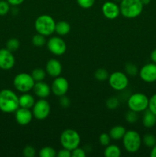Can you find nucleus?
I'll return each mask as SVG.
<instances>
[{
	"mask_svg": "<svg viewBox=\"0 0 156 157\" xmlns=\"http://www.w3.org/2000/svg\"><path fill=\"white\" fill-rule=\"evenodd\" d=\"M19 108L18 97L10 89H3L0 91V110L3 113H15Z\"/></svg>",
	"mask_w": 156,
	"mask_h": 157,
	"instance_id": "f257e3e1",
	"label": "nucleus"
},
{
	"mask_svg": "<svg viewBox=\"0 0 156 157\" xmlns=\"http://www.w3.org/2000/svg\"><path fill=\"white\" fill-rule=\"evenodd\" d=\"M143 4L141 0H121L119 3L120 14L126 18H136L142 14Z\"/></svg>",
	"mask_w": 156,
	"mask_h": 157,
	"instance_id": "f03ea898",
	"label": "nucleus"
},
{
	"mask_svg": "<svg viewBox=\"0 0 156 157\" xmlns=\"http://www.w3.org/2000/svg\"><path fill=\"white\" fill-rule=\"evenodd\" d=\"M54 19L49 15H41L35 21V29L37 33L44 36H50L55 32Z\"/></svg>",
	"mask_w": 156,
	"mask_h": 157,
	"instance_id": "7ed1b4c3",
	"label": "nucleus"
},
{
	"mask_svg": "<svg viewBox=\"0 0 156 157\" xmlns=\"http://www.w3.org/2000/svg\"><path fill=\"white\" fill-rule=\"evenodd\" d=\"M122 140L124 148L129 153H135L139 151L142 144L140 134L133 130H126Z\"/></svg>",
	"mask_w": 156,
	"mask_h": 157,
	"instance_id": "20e7f679",
	"label": "nucleus"
},
{
	"mask_svg": "<svg viewBox=\"0 0 156 157\" xmlns=\"http://www.w3.org/2000/svg\"><path fill=\"white\" fill-rule=\"evenodd\" d=\"M60 143L63 148L72 151L79 147L80 144V136L75 130L66 129L60 136Z\"/></svg>",
	"mask_w": 156,
	"mask_h": 157,
	"instance_id": "39448f33",
	"label": "nucleus"
},
{
	"mask_svg": "<svg viewBox=\"0 0 156 157\" xmlns=\"http://www.w3.org/2000/svg\"><path fill=\"white\" fill-rule=\"evenodd\" d=\"M148 101L149 99L146 94L143 93H135L130 95L127 104L129 110L140 113L148 109Z\"/></svg>",
	"mask_w": 156,
	"mask_h": 157,
	"instance_id": "423d86ee",
	"label": "nucleus"
},
{
	"mask_svg": "<svg viewBox=\"0 0 156 157\" xmlns=\"http://www.w3.org/2000/svg\"><path fill=\"white\" fill-rule=\"evenodd\" d=\"M35 84L32 76L28 73H19L14 78L13 85L18 91L28 93L33 89Z\"/></svg>",
	"mask_w": 156,
	"mask_h": 157,
	"instance_id": "0eeeda50",
	"label": "nucleus"
},
{
	"mask_svg": "<svg viewBox=\"0 0 156 157\" xmlns=\"http://www.w3.org/2000/svg\"><path fill=\"white\" fill-rule=\"evenodd\" d=\"M109 84L115 90H125L128 85V78L127 75L122 71H115L110 75L108 78Z\"/></svg>",
	"mask_w": 156,
	"mask_h": 157,
	"instance_id": "6e6552de",
	"label": "nucleus"
},
{
	"mask_svg": "<svg viewBox=\"0 0 156 157\" xmlns=\"http://www.w3.org/2000/svg\"><path fill=\"white\" fill-rule=\"evenodd\" d=\"M32 114L35 119L43 121L49 116L50 113V105L48 101L45 99L40 98L36 101L32 107Z\"/></svg>",
	"mask_w": 156,
	"mask_h": 157,
	"instance_id": "1a4fd4ad",
	"label": "nucleus"
},
{
	"mask_svg": "<svg viewBox=\"0 0 156 157\" xmlns=\"http://www.w3.org/2000/svg\"><path fill=\"white\" fill-rule=\"evenodd\" d=\"M47 49L56 56H61L67 51L66 42L60 36H53L47 41Z\"/></svg>",
	"mask_w": 156,
	"mask_h": 157,
	"instance_id": "9d476101",
	"label": "nucleus"
},
{
	"mask_svg": "<svg viewBox=\"0 0 156 157\" xmlns=\"http://www.w3.org/2000/svg\"><path fill=\"white\" fill-rule=\"evenodd\" d=\"M69 89V83L67 80L64 77H57L54 78L51 86H50V90L51 92L55 96L60 97L65 95L67 93Z\"/></svg>",
	"mask_w": 156,
	"mask_h": 157,
	"instance_id": "9b49d317",
	"label": "nucleus"
},
{
	"mask_svg": "<svg viewBox=\"0 0 156 157\" xmlns=\"http://www.w3.org/2000/svg\"><path fill=\"white\" fill-rule=\"evenodd\" d=\"M140 78L146 83L156 81V64L151 62L145 64L139 71Z\"/></svg>",
	"mask_w": 156,
	"mask_h": 157,
	"instance_id": "f8f14e48",
	"label": "nucleus"
},
{
	"mask_svg": "<svg viewBox=\"0 0 156 157\" xmlns=\"http://www.w3.org/2000/svg\"><path fill=\"white\" fill-rule=\"evenodd\" d=\"M15 58L12 52L7 48L0 49V69L8 71L15 66Z\"/></svg>",
	"mask_w": 156,
	"mask_h": 157,
	"instance_id": "ddd939ff",
	"label": "nucleus"
},
{
	"mask_svg": "<svg viewBox=\"0 0 156 157\" xmlns=\"http://www.w3.org/2000/svg\"><path fill=\"white\" fill-rule=\"evenodd\" d=\"M102 15L107 19L113 20L116 19L120 15V9L119 6L116 2L112 1H107L104 2L102 6Z\"/></svg>",
	"mask_w": 156,
	"mask_h": 157,
	"instance_id": "4468645a",
	"label": "nucleus"
},
{
	"mask_svg": "<svg viewBox=\"0 0 156 157\" xmlns=\"http://www.w3.org/2000/svg\"><path fill=\"white\" fill-rule=\"evenodd\" d=\"M15 118L16 122L21 126H26L30 124L33 118L32 111L30 109L19 107L15 112Z\"/></svg>",
	"mask_w": 156,
	"mask_h": 157,
	"instance_id": "2eb2a0df",
	"label": "nucleus"
},
{
	"mask_svg": "<svg viewBox=\"0 0 156 157\" xmlns=\"http://www.w3.org/2000/svg\"><path fill=\"white\" fill-rule=\"evenodd\" d=\"M46 73L52 78L59 77L62 73V64L58 60L51 58L47 61L45 67Z\"/></svg>",
	"mask_w": 156,
	"mask_h": 157,
	"instance_id": "dca6fc26",
	"label": "nucleus"
},
{
	"mask_svg": "<svg viewBox=\"0 0 156 157\" xmlns=\"http://www.w3.org/2000/svg\"><path fill=\"white\" fill-rule=\"evenodd\" d=\"M32 90H33L34 94L38 98H42V99L47 98L50 95V94L51 93L50 87L47 83L44 82V81H38V82H35Z\"/></svg>",
	"mask_w": 156,
	"mask_h": 157,
	"instance_id": "f3484780",
	"label": "nucleus"
},
{
	"mask_svg": "<svg viewBox=\"0 0 156 157\" xmlns=\"http://www.w3.org/2000/svg\"><path fill=\"white\" fill-rule=\"evenodd\" d=\"M19 101V107L31 109L33 107L35 104V99L34 96L28 93H22V94L18 98Z\"/></svg>",
	"mask_w": 156,
	"mask_h": 157,
	"instance_id": "a211bd4d",
	"label": "nucleus"
},
{
	"mask_svg": "<svg viewBox=\"0 0 156 157\" xmlns=\"http://www.w3.org/2000/svg\"><path fill=\"white\" fill-rule=\"evenodd\" d=\"M142 124L145 128H152L156 124V115L148 109L145 110L142 116Z\"/></svg>",
	"mask_w": 156,
	"mask_h": 157,
	"instance_id": "6ab92c4d",
	"label": "nucleus"
},
{
	"mask_svg": "<svg viewBox=\"0 0 156 157\" xmlns=\"http://www.w3.org/2000/svg\"><path fill=\"white\" fill-rule=\"evenodd\" d=\"M125 132H126V130H125L123 126L117 125L114 126V127L110 129V132H109V135H110L111 140L118 141L123 138Z\"/></svg>",
	"mask_w": 156,
	"mask_h": 157,
	"instance_id": "aec40b11",
	"label": "nucleus"
},
{
	"mask_svg": "<svg viewBox=\"0 0 156 157\" xmlns=\"http://www.w3.org/2000/svg\"><path fill=\"white\" fill-rule=\"evenodd\" d=\"M70 32V25L66 21H59L55 25V32L59 36L67 35Z\"/></svg>",
	"mask_w": 156,
	"mask_h": 157,
	"instance_id": "412c9836",
	"label": "nucleus"
},
{
	"mask_svg": "<svg viewBox=\"0 0 156 157\" xmlns=\"http://www.w3.org/2000/svg\"><path fill=\"white\" fill-rule=\"evenodd\" d=\"M104 156L106 157H119L121 156L120 148L115 144H109L104 150Z\"/></svg>",
	"mask_w": 156,
	"mask_h": 157,
	"instance_id": "4be33fe9",
	"label": "nucleus"
},
{
	"mask_svg": "<svg viewBox=\"0 0 156 157\" xmlns=\"http://www.w3.org/2000/svg\"><path fill=\"white\" fill-rule=\"evenodd\" d=\"M46 71L42 68H35L32 71L31 75L32 76L35 82L38 81H43L46 78Z\"/></svg>",
	"mask_w": 156,
	"mask_h": 157,
	"instance_id": "5701e85b",
	"label": "nucleus"
},
{
	"mask_svg": "<svg viewBox=\"0 0 156 157\" xmlns=\"http://www.w3.org/2000/svg\"><path fill=\"white\" fill-rule=\"evenodd\" d=\"M40 157H55L57 156V151L50 147H44L38 152Z\"/></svg>",
	"mask_w": 156,
	"mask_h": 157,
	"instance_id": "b1692460",
	"label": "nucleus"
},
{
	"mask_svg": "<svg viewBox=\"0 0 156 157\" xmlns=\"http://www.w3.org/2000/svg\"><path fill=\"white\" fill-rule=\"evenodd\" d=\"M142 140L145 147L151 148L156 144V136L151 133H147V134L144 135L143 137L142 138Z\"/></svg>",
	"mask_w": 156,
	"mask_h": 157,
	"instance_id": "393cba45",
	"label": "nucleus"
},
{
	"mask_svg": "<svg viewBox=\"0 0 156 157\" xmlns=\"http://www.w3.org/2000/svg\"><path fill=\"white\" fill-rule=\"evenodd\" d=\"M20 47V42L18 39L15 38H10L6 42V48L9 50L10 52H14L18 50Z\"/></svg>",
	"mask_w": 156,
	"mask_h": 157,
	"instance_id": "a878e982",
	"label": "nucleus"
},
{
	"mask_svg": "<svg viewBox=\"0 0 156 157\" xmlns=\"http://www.w3.org/2000/svg\"><path fill=\"white\" fill-rule=\"evenodd\" d=\"M109 76L110 75H109L108 71L104 68H99L94 72V78L99 81H106L108 79Z\"/></svg>",
	"mask_w": 156,
	"mask_h": 157,
	"instance_id": "bb28decb",
	"label": "nucleus"
},
{
	"mask_svg": "<svg viewBox=\"0 0 156 157\" xmlns=\"http://www.w3.org/2000/svg\"><path fill=\"white\" fill-rule=\"evenodd\" d=\"M32 44H33L35 47H41V46L44 45L46 43L45 36L38 33L32 37Z\"/></svg>",
	"mask_w": 156,
	"mask_h": 157,
	"instance_id": "cd10ccee",
	"label": "nucleus"
},
{
	"mask_svg": "<svg viewBox=\"0 0 156 157\" xmlns=\"http://www.w3.org/2000/svg\"><path fill=\"white\" fill-rule=\"evenodd\" d=\"M125 74L129 76H136L139 73V69L137 66L132 62H128L125 65Z\"/></svg>",
	"mask_w": 156,
	"mask_h": 157,
	"instance_id": "c85d7f7f",
	"label": "nucleus"
},
{
	"mask_svg": "<svg viewBox=\"0 0 156 157\" xmlns=\"http://www.w3.org/2000/svg\"><path fill=\"white\" fill-rule=\"evenodd\" d=\"M106 106L109 110H116L119 106V101L116 97H110L106 101Z\"/></svg>",
	"mask_w": 156,
	"mask_h": 157,
	"instance_id": "c756f323",
	"label": "nucleus"
},
{
	"mask_svg": "<svg viewBox=\"0 0 156 157\" xmlns=\"http://www.w3.org/2000/svg\"><path fill=\"white\" fill-rule=\"evenodd\" d=\"M125 119L129 124H134L139 119L137 112H135L133 110H129L125 115Z\"/></svg>",
	"mask_w": 156,
	"mask_h": 157,
	"instance_id": "7c9ffc66",
	"label": "nucleus"
},
{
	"mask_svg": "<svg viewBox=\"0 0 156 157\" xmlns=\"http://www.w3.org/2000/svg\"><path fill=\"white\" fill-rule=\"evenodd\" d=\"M10 4L6 0H0V16L7 15L10 11Z\"/></svg>",
	"mask_w": 156,
	"mask_h": 157,
	"instance_id": "2f4dec72",
	"label": "nucleus"
},
{
	"mask_svg": "<svg viewBox=\"0 0 156 157\" xmlns=\"http://www.w3.org/2000/svg\"><path fill=\"white\" fill-rule=\"evenodd\" d=\"M23 156L25 157H35L36 155V150L31 145H27L23 149Z\"/></svg>",
	"mask_w": 156,
	"mask_h": 157,
	"instance_id": "473e14b6",
	"label": "nucleus"
},
{
	"mask_svg": "<svg viewBox=\"0 0 156 157\" xmlns=\"http://www.w3.org/2000/svg\"><path fill=\"white\" fill-rule=\"evenodd\" d=\"M96 0H76V3L82 9H90L93 7Z\"/></svg>",
	"mask_w": 156,
	"mask_h": 157,
	"instance_id": "72a5a7b5",
	"label": "nucleus"
},
{
	"mask_svg": "<svg viewBox=\"0 0 156 157\" xmlns=\"http://www.w3.org/2000/svg\"><path fill=\"white\" fill-rule=\"evenodd\" d=\"M110 140H111V138H110L109 133H102L99 135V144H101L103 147H106L109 144H110Z\"/></svg>",
	"mask_w": 156,
	"mask_h": 157,
	"instance_id": "f704fd0d",
	"label": "nucleus"
},
{
	"mask_svg": "<svg viewBox=\"0 0 156 157\" xmlns=\"http://www.w3.org/2000/svg\"><path fill=\"white\" fill-rule=\"evenodd\" d=\"M148 109L151 110L154 114L156 115V94H153L149 98Z\"/></svg>",
	"mask_w": 156,
	"mask_h": 157,
	"instance_id": "c9c22d12",
	"label": "nucleus"
},
{
	"mask_svg": "<svg viewBox=\"0 0 156 157\" xmlns=\"http://www.w3.org/2000/svg\"><path fill=\"white\" fill-rule=\"evenodd\" d=\"M86 156H87V153H86L85 150L79 147L71 151V156L73 157H85Z\"/></svg>",
	"mask_w": 156,
	"mask_h": 157,
	"instance_id": "e433bc0d",
	"label": "nucleus"
},
{
	"mask_svg": "<svg viewBox=\"0 0 156 157\" xmlns=\"http://www.w3.org/2000/svg\"><path fill=\"white\" fill-rule=\"evenodd\" d=\"M59 104L63 107V108H67V107H70V98L67 96H66V94L60 97Z\"/></svg>",
	"mask_w": 156,
	"mask_h": 157,
	"instance_id": "4c0bfd02",
	"label": "nucleus"
},
{
	"mask_svg": "<svg viewBox=\"0 0 156 157\" xmlns=\"http://www.w3.org/2000/svg\"><path fill=\"white\" fill-rule=\"evenodd\" d=\"M57 156L58 157H70L71 156V151L63 148L57 152Z\"/></svg>",
	"mask_w": 156,
	"mask_h": 157,
	"instance_id": "58836bf2",
	"label": "nucleus"
},
{
	"mask_svg": "<svg viewBox=\"0 0 156 157\" xmlns=\"http://www.w3.org/2000/svg\"><path fill=\"white\" fill-rule=\"evenodd\" d=\"M12 6H18L24 2V0H6Z\"/></svg>",
	"mask_w": 156,
	"mask_h": 157,
	"instance_id": "ea45409f",
	"label": "nucleus"
},
{
	"mask_svg": "<svg viewBox=\"0 0 156 157\" xmlns=\"http://www.w3.org/2000/svg\"><path fill=\"white\" fill-rule=\"evenodd\" d=\"M150 58H151V61L153 63L156 64V48L154 49L152 52H151V55H150Z\"/></svg>",
	"mask_w": 156,
	"mask_h": 157,
	"instance_id": "a19ab883",
	"label": "nucleus"
},
{
	"mask_svg": "<svg viewBox=\"0 0 156 157\" xmlns=\"http://www.w3.org/2000/svg\"><path fill=\"white\" fill-rule=\"evenodd\" d=\"M150 156L156 157V144L153 147H151V153H150Z\"/></svg>",
	"mask_w": 156,
	"mask_h": 157,
	"instance_id": "79ce46f5",
	"label": "nucleus"
},
{
	"mask_svg": "<svg viewBox=\"0 0 156 157\" xmlns=\"http://www.w3.org/2000/svg\"><path fill=\"white\" fill-rule=\"evenodd\" d=\"M141 2L143 4V6H147L151 2V0H141Z\"/></svg>",
	"mask_w": 156,
	"mask_h": 157,
	"instance_id": "37998d69",
	"label": "nucleus"
}]
</instances>
